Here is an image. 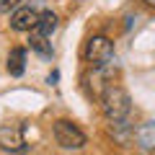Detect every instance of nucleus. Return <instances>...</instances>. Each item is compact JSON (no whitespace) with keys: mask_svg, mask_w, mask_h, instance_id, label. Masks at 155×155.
Segmentation results:
<instances>
[{"mask_svg":"<svg viewBox=\"0 0 155 155\" xmlns=\"http://www.w3.org/2000/svg\"><path fill=\"white\" fill-rule=\"evenodd\" d=\"M101 111L109 122H116V119H127L129 111H132V98L129 93L122 88V85L111 83L109 88L101 93Z\"/></svg>","mask_w":155,"mask_h":155,"instance_id":"1","label":"nucleus"},{"mask_svg":"<svg viewBox=\"0 0 155 155\" xmlns=\"http://www.w3.org/2000/svg\"><path fill=\"white\" fill-rule=\"evenodd\" d=\"M85 60H88L91 67H104V65H111L114 60V44H111L109 36H91L85 41Z\"/></svg>","mask_w":155,"mask_h":155,"instance_id":"2","label":"nucleus"},{"mask_svg":"<svg viewBox=\"0 0 155 155\" xmlns=\"http://www.w3.org/2000/svg\"><path fill=\"white\" fill-rule=\"evenodd\" d=\"M54 142L62 150H80L85 145V134L70 119H60V122H54Z\"/></svg>","mask_w":155,"mask_h":155,"instance_id":"3","label":"nucleus"},{"mask_svg":"<svg viewBox=\"0 0 155 155\" xmlns=\"http://www.w3.org/2000/svg\"><path fill=\"white\" fill-rule=\"evenodd\" d=\"M23 129L18 124H3L0 127V147L3 150H11V153H18L23 150Z\"/></svg>","mask_w":155,"mask_h":155,"instance_id":"4","label":"nucleus"},{"mask_svg":"<svg viewBox=\"0 0 155 155\" xmlns=\"http://www.w3.org/2000/svg\"><path fill=\"white\" fill-rule=\"evenodd\" d=\"M39 16H41V13L34 11V8H18L11 16V26L16 28V31H31V28H36Z\"/></svg>","mask_w":155,"mask_h":155,"instance_id":"5","label":"nucleus"},{"mask_svg":"<svg viewBox=\"0 0 155 155\" xmlns=\"http://www.w3.org/2000/svg\"><path fill=\"white\" fill-rule=\"evenodd\" d=\"M134 142H137V147L142 150V153H153L155 150V119H150V122H145V124L137 127Z\"/></svg>","mask_w":155,"mask_h":155,"instance_id":"6","label":"nucleus"},{"mask_svg":"<svg viewBox=\"0 0 155 155\" xmlns=\"http://www.w3.org/2000/svg\"><path fill=\"white\" fill-rule=\"evenodd\" d=\"M109 134L114 137V142H119V145H129V142L134 140V129L129 127L124 119L111 122V124H109Z\"/></svg>","mask_w":155,"mask_h":155,"instance_id":"7","label":"nucleus"},{"mask_svg":"<svg viewBox=\"0 0 155 155\" xmlns=\"http://www.w3.org/2000/svg\"><path fill=\"white\" fill-rule=\"evenodd\" d=\"M23 70H26V49L16 47V49H11V54H8V72H11L13 78H18V75H23Z\"/></svg>","mask_w":155,"mask_h":155,"instance_id":"8","label":"nucleus"},{"mask_svg":"<svg viewBox=\"0 0 155 155\" xmlns=\"http://www.w3.org/2000/svg\"><path fill=\"white\" fill-rule=\"evenodd\" d=\"M34 31H39V34H44V36H52V34L57 31V16L52 11H44L41 16H39V23H36V28Z\"/></svg>","mask_w":155,"mask_h":155,"instance_id":"9","label":"nucleus"},{"mask_svg":"<svg viewBox=\"0 0 155 155\" xmlns=\"http://www.w3.org/2000/svg\"><path fill=\"white\" fill-rule=\"evenodd\" d=\"M31 47L39 52V54H44V57H52V44L47 41V36H44V34H39V31L34 34V36H31Z\"/></svg>","mask_w":155,"mask_h":155,"instance_id":"10","label":"nucleus"},{"mask_svg":"<svg viewBox=\"0 0 155 155\" xmlns=\"http://www.w3.org/2000/svg\"><path fill=\"white\" fill-rule=\"evenodd\" d=\"M18 0H0V11H8V8H13Z\"/></svg>","mask_w":155,"mask_h":155,"instance_id":"11","label":"nucleus"},{"mask_svg":"<svg viewBox=\"0 0 155 155\" xmlns=\"http://www.w3.org/2000/svg\"><path fill=\"white\" fill-rule=\"evenodd\" d=\"M145 3H147V5H153V8H155V0H145Z\"/></svg>","mask_w":155,"mask_h":155,"instance_id":"12","label":"nucleus"},{"mask_svg":"<svg viewBox=\"0 0 155 155\" xmlns=\"http://www.w3.org/2000/svg\"><path fill=\"white\" fill-rule=\"evenodd\" d=\"M75 3H85V0H75Z\"/></svg>","mask_w":155,"mask_h":155,"instance_id":"13","label":"nucleus"}]
</instances>
